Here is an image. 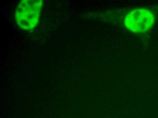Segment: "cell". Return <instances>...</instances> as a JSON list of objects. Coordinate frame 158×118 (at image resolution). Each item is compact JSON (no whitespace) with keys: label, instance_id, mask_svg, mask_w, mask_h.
<instances>
[{"label":"cell","instance_id":"cell-2","mask_svg":"<svg viewBox=\"0 0 158 118\" xmlns=\"http://www.w3.org/2000/svg\"><path fill=\"white\" fill-rule=\"evenodd\" d=\"M155 22V17L148 10L138 8L131 11L125 18V25L134 33H143L150 29Z\"/></svg>","mask_w":158,"mask_h":118},{"label":"cell","instance_id":"cell-1","mask_svg":"<svg viewBox=\"0 0 158 118\" xmlns=\"http://www.w3.org/2000/svg\"><path fill=\"white\" fill-rule=\"evenodd\" d=\"M44 1L23 0L19 3L15 12L16 23L24 31L32 30L39 23Z\"/></svg>","mask_w":158,"mask_h":118}]
</instances>
